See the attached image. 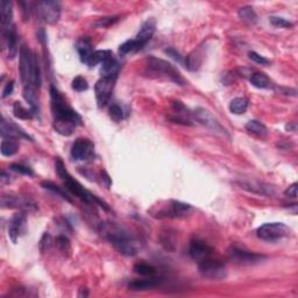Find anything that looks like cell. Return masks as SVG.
<instances>
[{
	"instance_id": "25",
	"label": "cell",
	"mask_w": 298,
	"mask_h": 298,
	"mask_svg": "<svg viewBox=\"0 0 298 298\" xmlns=\"http://www.w3.org/2000/svg\"><path fill=\"white\" fill-rule=\"evenodd\" d=\"M240 184L241 188H244L248 191L254 192V193H259V195H273L274 191H273L272 186L265 185L263 183L260 182H255V181H247V182H241Z\"/></svg>"
},
{
	"instance_id": "19",
	"label": "cell",
	"mask_w": 298,
	"mask_h": 298,
	"mask_svg": "<svg viewBox=\"0 0 298 298\" xmlns=\"http://www.w3.org/2000/svg\"><path fill=\"white\" fill-rule=\"evenodd\" d=\"M164 279L158 276H149V277H144L142 279H135V281L130 282L128 289L132 291H144V290H152V289L158 288L163 283Z\"/></svg>"
},
{
	"instance_id": "31",
	"label": "cell",
	"mask_w": 298,
	"mask_h": 298,
	"mask_svg": "<svg viewBox=\"0 0 298 298\" xmlns=\"http://www.w3.org/2000/svg\"><path fill=\"white\" fill-rule=\"evenodd\" d=\"M248 109V100L244 97L234 98L231 103H229V111L233 115H244Z\"/></svg>"
},
{
	"instance_id": "9",
	"label": "cell",
	"mask_w": 298,
	"mask_h": 298,
	"mask_svg": "<svg viewBox=\"0 0 298 298\" xmlns=\"http://www.w3.org/2000/svg\"><path fill=\"white\" fill-rule=\"evenodd\" d=\"M36 12L42 21L49 24H55L61 18V4L51 0L40 1L36 4Z\"/></svg>"
},
{
	"instance_id": "17",
	"label": "cell",
	"mask_w": 298,
	"mask_h": 298,
	"mask_svg": "<svg viewBox=\"0 0 298 298\" xmlns=\"http://www.w3.org/2000/svg\"><path fill=\"white\" fill-rule=\"evenodd\" d=\"M156 30V23L154 19H148L143 23L142 26L138 33L137 38L134 39L135 42V53L142 49L150 41Z\"/></svg>"
},
{
	"instance_id": "39",
	"label": "cell",
	"mask_w": 298,
	"mask_h": 298,
	"mask_svg": "<svg viewBox=\"0 0 298 298\" xmlns=\"http://www.w3.org/2000/svg\"><path fill=\"white\" fill-rule=\"evenodd\" d=\"M118 21H119V17H106L97 20L96 23H93V26L97 27V28H105V27L112 26V24L118 23Z\"/></svg>"
},
{
	"instance_id": "24",
	"label": "cell",
	"mask_w": 298,
	"mask_h": 298,
	"mask_svg": "<svg viewBox=\"0 0 298 298\" xmlns=\"http://www.w3.org/2000/svg\"><path fill=\"white\" fill-rule=\"evenodd\" d=\"M76 49H77V53L79 55V60H81L82 63H88L89 58L93 53L92 50V44L91 40L89 38H82L81 40H78L77 44H76Z\"/></svg>"
},
{
	"instance_id": "1",
	"label": "cell",
	"mask_w": 298,
	"mask_h": 298,
	"mask_svg": "<svg viewBox=\"0 0 298 298\" xmlns=\"http://www.w3.org/2000/svg\"><path fill=\"white\" fill-rule=\"evenodd\" d=\"M50 106L54 118L53 127L62 137L72 135L77 126L83 124L82 116L67 103L61 92L53 85L50 87Z\"/></svg>"
},
{
	"instance_id": "44",
	"label": "cell",
	"mask_w": 298,
	"mask_h": 298,
	"mask_svg": "<svg viewBox=\"0 0 298 298\" xmlns=\"http://www.w3.org/2000/svg\"><path fill=\"white\" fill-rule=\"evenodd\" d=\"M248 57H250L253 62H255L256 64H260V66H268V64L270 63L269 60H267V58L261 56V55L255 53V51H250Z\"/></svg>"
},
{
	"instance_id": "28",
	"label": "cell",
	"mask_w": 298,
	"mask_h": 298,
	"mask_svg": "<svg viewBox=\"0 0 298 298\" xmlns=\"http://www.w3.org/2000/svg\"><path fill=\"white\" fill-rule=\"evenodd\" d=\"M203 61V54H202V49H195L192 53H190L188 56L185 58V67L188 68L189 70L191 71H196V70L199 69Z\"/></svg>"
},
{
	"instance_id": "30",
	"label": "cell",
	"mask_w": 298,
	"mask_h": 298,
	"mask_svg": "<svg viewBox=\"0 0 298 298\" xmlns=\"http://www.w3.org/2000/svg\"><path fill=\"white\" fill-rule=\"evenodd\" d=\"M13 113L15 118L21 119V120H30V119H33L35 116L32 109H26L20 101H15L14 103Z\"/></svg>"
},
{
	"instance_id": "33",
	"label": "cell",
	"mask_w": 298,
	"mask_h": 298,
	"mask_svg": "<svg viewBox=\"0 0 298 298\" xmlns=\"http://www.w3.org/2000/svg\"><path fill=\"white\" fill-rule=\"evenodd\" d=\"M238 15L245 23H248L251 24L257 23V15L255 13V11L253 10L252 6H244V7H241L240 10L238 11Z\"/></svg>"
},
{
	"instance_id": "16",
	"label": "cell",
	"mask_w": 298,
	"mask_h": 298,
	"mask_svg": "<svg viewBox=\"0 0 298 298\" xmlns=\"http://www.w3.org/2000/svg\"><path fill=\"white\" fill-rule=\"evenodd\" d=\"M213 248H212L211 246H208L206 242L198 240V239L190 242L189 254L190 256L192 257V260H195L197 263L213 256Z\"/></svg>"
},
{
	"instance_id": "3",
	"label": "cell",
	"mask_w": 298,
	"mask_h": 298,
	"mask_svg": "<svg viewBox=\"0 0 298 298\" xmlns=\"http://www.w3.org/2000/svg\"><path fill=\"white\" fill-rule=\"evenodd\" d=\"M144 75L150 78L165 79V81L173 82L177 85L186 84L185 79L182 77V75L173 64L154 56L147 58L146 64H144Z\"/></svg>"
},
{
	"instance_id": "13",
	"label": "cell",
	"mask_w": 298,
	"mask_h": 298,
	"mask_svg": "<svg viewBox=\"0 0 298 298\" xmlns=\"http://www.w3.org/2000/svg\"><path fill=\"white\" fill-rule=\"evenodd\" d=\"M2 208H19L23 212H33L36 210V204L29 199H23L13 193H4L1 196Z\"/></svg>"
},
{
	"instance_id": "49",
	"label": "cell",
	"mask_w": 298,
	"mask_h": 298,
	"mask_svg": "<svg viewBox=\"0 0 298 298\" xmlns=\"http://www.w3.org/2000/svg\"><path fill=\"white\" fill-rule=\"evenodd\" d=\"M8 177H11L10 175H7L5 173V171H2L1 176H0V181H1L2 185H4V184H6V183H10V178H8Z\"/></svg>"
},
{
	"instance_id": "20",
	"label": "cell",
	"mask_w": 298,
	"mask_h": 298,
	"mask_svg": "<svg viewBox=\"0 0 298 298\" xmlns=\"http://www.w3.org/2000/svg\"><path fill=\"white\" fill-rule=\"evenodd\" d=\"M2 35H4V39L6 41V47H7V51H8V58H10V60H13V58L17 57L18 53H20L19 47H18V33L17 29H15L14 24L8 30L2 32Z\"/></svg>"
},
{
	"instance_id": "48",
	"label": "cell",
	"mask_w": 298,
	"mask_h": 298,
	"mask_svg": "<svg viewBox=\"0 0 298 298\" xmlns=\"http://www.w3.org/2000/svg\"><path fill=\"white\" fill-rule=\"evenodd\" d=\"M99 178H100V181H101V184H103V185L105 186L106 189H109L110 186H111V180H110L109 175H107L105 173V171H101Z\"/></svg>"
},
{
	"instance_id": "15",
	"label": "cell",
	"mask_w": 298,
	"mask_h": 298,
	"mask_svg": "<svg viewBox=\"0 0 298 298\" xmlns=\"http://www.w3.org/2000/svg\"><path fill=\"white\" fill-rule=\"evenodd\" d=\"M27 226V217L24 212H18L11 218L10 224H8V236L13 244H17L18 239L26 232Z\"/></svg>"
},
{
	"instance_id": "35",
	"label": "cell",
	"mask_w": 298,
	"mask_h": 298,
	"mask_svg": "<svg viewBox=\"0 0 298 298\" xmlns=\"http://www.w3.org/2000/svg\"><path fill=\"white\" fill-rule=\"evenodd\" d=\"M134 272L138 275L143 276V277H149V276H155L156 275V269L155 267L148 263L144 262H139L134 266Z\"/></svg>"
},
{
	"instance_id": "34",
	"label": "cell",
	"mask_w": 298,
	"mask_h": 298,
	"mask_svg": "<svg viewBox=\"0 0 298 298\" xmlns=\"http://www.w3.org/2000/svg\"><path fill=\"white\" fill-rule=\"evenodd\" d=\"M54 246L62 253L64 256H69L71 253V245L66 235H58L54 240Z\"/></svg>"
},
{
	"instance_id": "37",
	"label": "cell",
	"mask_w": 298,
	"mask_h": 298,
	"mask_svg": "<svg viewBox=\"0 0 298 298\" xmlns=\"http://www.w3.org/2000/svg\"><path fill=\"white\" fill-rule=\"evenodd\" d=\"M109 115L111 116V119L115 122H120L125 119L124 110H122V107L120 105H118V104H113V105L110 106Z\"/></svg>"
},
{
	"instance_id": "40",
	"label": "cell",
	"mask_w": 298,
	"mask_h": 298,
	"mask_svg": "<svg viewBox=\"0 0 298 298\" xmlns=\"http://www.w3.org/2000/svg\"><path fill=\"white\" fill-rule=\"evenodd\" d=\"M269 21H270V23L273 24V26L277 27V28H278V27H279V28H290V27L294 26L293 23H290V21L284 19V18L270 17Z\"/></svg>"
},
{
	"instance_id": "22",
	"label": "cell",
	"mask_w": 298,
	"mask_h": 298,
	"mask_svg": "<svg viewBox=\"0 0 298 298\" xmlns=\"http://www.w3.org/2000/svg\"><path fill=\"white\" fill-rule=\"evenodd\" d=\"M0 17H1V27L2 32H6L11 28L12 20H13V10H12V4L7 0H1L0 1Z\"/></svg>"
},
{
	"instance_id": "23",
	"label": "cell",
	"mask_w": 298,
	"mask_h": 298,
	"mask_svg": "<svg viewBox=\"0 0 298 298\" xmlns=\"http://www.w3.org/2000/svg\"><path fill=\"white\" fill-rule=\"evenodd\" d=\"M119 63L115 60V56H110L106 58L100 66V75L101 77H113V76H118L119 73Z\"/></svg>"
},
{
	"instance_id": "4",
	"label": "cell",
	"mask_w": 298,
	"mask_h": 298,
	"mask_svg": "<svg viewBox=\"0 0 298 298\" xmlns=\"http://www.w3.org/2000/svg\"><path fill=\"white\" fill-rule=\"evenodd\" d=\"M192 211L191 205L178 201H168L163 205L154 206L149 213L156 219H181L185 218Z\"/></svg>"
},
{
	"instance_id": "51",
	"label": "cell",
	"mask_w": 298,
	"mask_h": 298,
	"mask_svg": "<svg viewBox=\"0 0 298 298\" xmlns=\"http://www.w3.org/2000/svg\"><path fill=\"white\" fill-rule=\"evenodd\" d=\"M20 4H21V5H23V6H27V7H28V6H29V2H20ZM23 13H24V12H26V13H27V15H28V11H27V10H26V8H23Z\"/></svg>"
},
{
	"instance_id": "36",
	"label": "cell",
	"mask_w": 298,
	"mask_h": 298,
	"mask_svg": "<svg viewBox=\"0 0 298 298\" xmlns=\"http://www.w3.org/2000/svg\"><path fill=\"white\" fill-rule=\"evenodd\" d=\"M41 186L44 189L49 190V191L56 193L57 196H60L61 198L64 199V201H67V202H69V203H72V199L70 198L69 196H68V193L64 192L63 190L60 188V186H57L56 184H54L53 182H49V181H44V182L41 183Z\"/></svg>"
},
{
	"instance_id": "50",
	"label": "cell",
	"mask_w": 298,
	"mask_h": 298,
	"mask_svg": "<svg viewBox=\"0 0 298 298\" xmlns=\"http://www.w3.org/2000/svg\"><path fill=\"white\" fill-rule=\"evenodd\" d=\"M88 296H89V293H88V289L87 288L79 289L78 297H88Z\"/></svg>"
},
{
	"instance_id": "41",
	"label": "cell",
	"mask_w": 298,
	"mask_h": 298,
	"mask_svg": "<svg viewBox=\"0 0 298 298\" xmlns=\"http://www.w3.org/2000/svg\"><path fill=\"white\" fill-rule=\"evenodd\" d=\"M53 246H54L53 238H51L50 234H48V233H45L44 236L41 238V240H40V251H41L42 253H45V252H48L50 250Z\"/></svg>"
},
{
	"instance_id": "32",
	"label": "cell",
	"mask_w": 298,
	"mask_h": 298,
	"mask_svg": "<svg viewBox=\"0 0 298 298\" xmlns=\"http://www.w3.org/2000/svg\"><path fill=\"white\" fill-rule=\"evenodd\" d=\"M112 51L111 50H96L92 53V55L89 58L88 61V66L90 68H93L98 66V64H101L106 58H109L110 56H112Z\"/></svg>"
},
{
	"instance_id": "26",
	"label": "cell",
	"mask_w": 298,
	"mask_h": 298,
	"mask_svg": "<svg viewBox=\"0 0 298 298\" xmlns=\"http://www.w3.org/2000/svg\"><path fill=\"white\" fill-rule=\"evenodd\" d=\"M251 83L252 85L257 89H265V90H269V89L274 88L272 79H270L266 73L263 72H255L251 76Z\"/></svg>"
},
{
	"instance_id": "18",
	"label": "cell",
	"mask_w": 298,
	"mask_h": 298,
	"mask_svg": "<svg viewBox=\"0 0 298 298\" xmlns=\"http://www.w3.org/2000/svg\"><path fill=\"white\" fill-rule=\"evenodd\" d=\"M0 134H1L2 139H27L32 141V138H30L23 128L19 127L17 124H14L13 121L6 120L5 118H2L1 127H0Z\"/></svg>"
},
{
	"instance_id": "5",
	"label": "cell",
	"mask_w": 298,
	"mask_h": 298,
	"mask_svg": "<svg viewBox=\"0 0 298 298\" xmlns=\"http://www.w3.org/2000/svg\"><path fill=\"white\" fill-rule=\"evenodd\" d=\"M290 229L283 223H268L261 225L256 229L257 238L263 241H276L289 235Z\"/></svg>"
},
{
	"instance_id": "11",
	"label": "cell",
	"mask_w": 298,
	"mask_h": 298,
	"mask_svg": "<svg viewBox=\"0 0 298 298\" xmlns=\"http://www.w3.org/2000/svg\"><path fill=\"white\" fill-rule=\"evenodd\" d=\"M94 156V144L87 138H79L71 147V158L75 161H89Z\"/></svg>"
},
{
	"instance_id": "21",
	"label": "cell",
	"mask_w": 298,
	"mask_h": 298,
	"mask_svg": "<svg viewBox=\"0 0 298 298\" xmlns=\"http://www.w3.org/2000/svg\"><path fill=\"white\" fill-rule=\"evenodd\" d=\"M24 100L27 101V104L30 106V109L34 112V115H38L40 113V100H39V94H38V88H35L32 84L23 85V91Z\"/></svg>"
},
{
	"instance_id": "29",
	"label": "cell",
	"mask_w": 298,
	"mask_h": 298,
	"mask_svg": "<svg viewBox=\"0 0 298 298\" xmlns=\"http://www.w3.org/2000/svg\"><path fill=\"white\" fill-rule=\"evenodd\" d=\"M19 150V144H18L17 140L13 139H2L1 141V152L2 156H6V158H10V156H13L18 153Z\"/></svg>"
},
{
	"instance_id": "12",
	"label": "cell",
	"mask_w": 298,
	"mask_h": 298,
	"mask_svg": "<svg viewBox=\"0 0 298 298\" xmlns=\"http://www.w3.org/2000/svg\"><path fill=\"white\" fill-rule=\"evenodd\" d=\"M193 115H195L196 120H197L199 124L205 126V127L208 128V130H211L212 132H214V133L224 135V137H227V138L229 137V133H227V131L220 125V122L218 121L213 115H212V113L210 112V111L199 107V109H197L195 112H193Z\"/></svg>"
},
{
	"instance_id": "14",
	"label": "cell",
	"mask_w": 298,
	"mask_h": 298,
	"mask_svg": "<svg viewBox=\"0 0 298 298\" xmlns=\"http://www.w3.org/2000/svg\"><path fill=\"white\" fill-rule=\"evenodd\" d=\"M113 247L115 248L119 253L125 255V256H134L142 250L143 242L140 239L135 238L133 235L127 236V238L121 239L113 244Z\"/></svg>"
},
{
	"instance_id": "47",
	"label": "cell",
	"mask_w": 298,
	"mask_h": 298,
	"mask_svg": "<svg viewBox=\"0 0 298 298\" xmlns=\"http://www.w3.org/2000/svg\"><path fill=\"white\" fill-rule=\"evenodd\" d=\"M284 195L288 196V197L296 198L297 197V183L291 184V185L284 191Z\"/></svg>"
},
{
	"instance_id": "45",
	"label": "cell",
	"mask_w": 298,
	"mask_h": 298,
	"mask_svg": "<svg viewBox=\"0 0 298 298\" xmlns=\"http://www.w3.org/2000/svg\"><path fill=\"white\" fill-rule=\"evenodd\" d=\"M165 53H167L171 58H174V60L176 61V62H178V63H183V57L181 56V54L178 53L177 50H175L174 48H168V49H165Z\"/></svg>"
},
{
	"instance_id": "27",
	"label": "cell",
	"mask_w": 298,
	"mask_h": 298,
	"mask_svg": "<svg viewBox=\"0 0 298 298\" xmlns=\"http://www.w3.org/2000/svg\"><path fill=\"white\" fill-rule=\"evenodd\" d=\"M245 128L248 133L253 134L255 137L266 138L268 134V128L266 127V125L257 120H250L246 124Z\"/></svg>"
},
{
	"instance_id": "8",
	"label": "cell",
	"mask_w": 298,
	"mask_h": 298,
	"mask_svg": "<svg viewBox=\"0 0 298 298\" xmlns=\"http://www.w3.org/2000/svg\"><path fill=\"white\" fill-rule=\"evenodd\" d=\"M116 78L118 76L113 77H100L94 85V92H96V99L98 107H105L112 96L113 89H115Z\"/></svg>"
},
{
	"instance_id": "46",
	"label": "cell",
	"mask_w": 298,
	"mask_h": 298,
	"mask_svg": "<svg viewBox=\"0 0 298 298\" xmlns=\"http://www.w3.org/2000/svg\"><path fill=\"white\" fill-rule=\"evenodd\" d=\"M13 89H14V82H13V81H10V82L7 83V84L5 85L4 90H2L1 97H2V98H6V97L11 96L12 92H13Z\"/></svg>"
},
{
	"instance_id": "7",
	"label": "cell",
	"mask_w": 298,
	"mask_h": 298,
	"mask_svg": "<svg viewBox=\"0 0 298 298\" xmlns=\"http://www.w3.org/2000/svg\"><path fill=\"white\" fill-rule=\"evenodd\" d=\"M19 55V70L21 82L23 83V85L30 84L36 56L29 50V48L26 45L21 46Z\"/></svg>"
},
{
	"instance_id": "38",
	"label": "cell",
	"mask_w": 298,
	"mask_h": 298,
	"mask_svg": "<svg viewBox=\"0 0 298 298\" xmlns=\"http://www.w3.org/2000/svg\"><path fill=\"white\" fill-rule=\"evenodd\" d=\"M71 88L72 90H75L76 92H84L89 89L88 81L82 76H77V77L73 78V81L71 83Z\"/></svg>"
},
{
	"instance_id": "6",
	"label": "cell",
	"mask_w": 298,
	"mask_h": 298,
	"mask_svg": "<svg viewBox=\"0 0 298 298\" xmlns=\"http://www.w3.org/2000/svg\"><path fill=\"white\" fill-rule=\"evenodd\" d=\"M199 274L210 279H223L226 276V267L223 261L211 256L198 263Z\"/></svg>"
},
{
	"instance_id": "2",
	"label": "cell",
	"mask_w": 298,
	"mask_h": 298,
	"mask_svg": "<svg viewBox=\"0 0 298 298\" xmlns=\"http://www.w3.org/2000/svg\"><path fill=\"white\" fill-rule=\"evenodd\" d=\"M55 169H56V173L60 176L61 180L64 184V186L72 193L73 196L81 199L82 202L87 203V204H93V205H99L100 207H103L104 210L110 211L109 205L105 202L101 201L100 198H98L96 195H93L91 191H89L78 182L77 180H75L71 175L69 174V171L67 170L66 165H64L63 161L61 159L56 160V163H55Z\"/></svg>"
},
{
	"instance_id": "10",
	"label": "cell",
	"mask_w": 298,
	"mask_h": 298,
	"mask_svg": "<svg viewBox=\"0 0 298 298\" xmlns=\"http://www.w3.org/2000/svg\"><path fill=\"white\" fill-rule=\"evenodd\" d=\"M229 254L233 262L238 263V265L240 266H253L266 259L265 255L256 254L253 253V252L246 250H241V248L235 247V246L229 250Z\"/></svg>"
},
{
	"instance_id": "42",
	"label": "cell",
	"mask_w": 298,
	"mask_h": 298,
	"mask_svg": "<svg viewBox=\"0 0 298 298\" xmlns=\"http://www.w3.org/2000/svg\"><path fill=\"white\" fill-rule=\"evenodd\" d=\"M11 170L15 171V173L21 174V175H26V176H33L34 171L32 170V168L27 167V165L20 164V163H12L10 165Z\"/></svg>"
},
{
	"instance_id": "43",
	"label": "cell",
	"mask_w": 298,
	"mask_h": 298,
	"mask_svg": "<svg viewBox=\"0 0 298 298\" xmlns=\"http://www.w3.org/2000/svg\"><path fill=\"white\" fill-rule=\"evenodd\" d=\"M119 53H120L121 55H127L130 53H135L134 39L133 40H127V41H125L124 44L120 45V47H119Z\"/></svg>"
}]
</instances>
